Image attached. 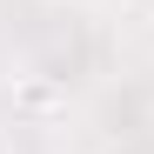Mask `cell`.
<instances>
[{
    "mask_svg": "<svg viewBox=\"0 0 154 154\" xmlns=\"http://www.w3.org/2000/svg\"><path fill=\"white\" fill-rule=\"evenodd\" d=\"M74 7H107V0H74Z\"/></svg>",
    "mask_w": 154,
    "mask_h": 154,
    "instance_id": "1",
    "label": "cell"
},
{
    "mask_svg": "<svg viewBox=\"0 0 154 154\" xmlns=\"http://www.w3.org/2000/svg\"><path fill=\"white\" fill-rule=\"evenodd\" d=\"M147 20H154V0H147Z\"/></svg>",
    "mask_w": 154,
    "mask_h": 154,
    "instance_id": "2",
    "label": "cell"
}]
</instances>
